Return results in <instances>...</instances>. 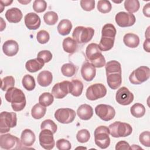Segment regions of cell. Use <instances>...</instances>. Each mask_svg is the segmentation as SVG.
<instances>
[{"label": "cell", "instance_id": "cell-34", "mask_svg": "<svg viewBox=\"0 0 150 150\" xmlns=\"http://www.w3.org/2000/svg\"><path fill=\"white\" fill-rule=\"evenodd\" d=\"M23 87L28 91L33 90L36 86L35 80L33 76L29 74H26L23 76L22 81Z\"/></svg>", "mask_w": 150, "mask_h": 150}, {"label": "cell", "instance_id": "cell-13", "mask_svg": "<svg viewBox=\"0 0 150 150\" xmlns=\"http://www.w3.org/2000/svg\"><path fill=\"white\" fill-rule=\"evenodd\" d=\"M115 20L119 26L125 28L134 25L136 19L134 14L122 11L116 14Z\"/></svg>", "mask_w": 150, "mask_h": 150}, {"label": "cell", "instance_id": "cell-19", "mask_svg": "<svg viewBox=\"0 0 150 150\" xmlns=\"http://www.w3.org/2000/svg\"><path fill=\"white\" fill-rule=\"evenodd\" d=\"M23 15L21 11L17 8H12L6 11L5 17L7 21L10 23H18L22 18Z\"/></svg>", "mask_w": 150, "mask_h": 150}, {"label": "cell", "instance_id": "cell-3", "mask_svg": "<svg viewBox=\"0 0 150 150\" xmlns=\"http://www.w3.org/2000/svg\"><path fill=\"white\" fill-rule=\"evenodd\" d=\"M94 35V30L91 27L79 26L74 29L72 36L76 43H86L90 41Z\"/></svg>", "mask_w": 150, "mask_h": 150}, {"label": "cell", "instance_id": "cell-18", "mask_svg": "<svg viewBox=\"0 0 150 150\" xmlns=\"http://www.w3.org/2000/svg\"><path fill=\"white\" fill-rule=\"evenodd\" d=\"M2 50L4 54L11 57L16 55L19 51L18 43L14 40H8L2 45Z\"/></svg>", "mask_w": 150, "mask_h": 150}, {"label": "cell", "instance_id": "cell-35", "mask_svg": "<svg viewBox=\"0 0 150 150\" xmlns=\"http://www.w3.org/2000/svg\"><path fill=\"white\" fill-rule=\"evenodd\" d=\"M124 5L125 9L131 13L137 12L140 7L139 2L138 0H126Z\"/></svg>", "mask_w": 150, "mask_h": 150}, {"label": "cell", "instance_id": "cell-2", "mask_svg": "<svg viewBox=\"0 0 150 150\" xmlns=\"http://www.w3.org/2000/svg\"><path fill=\"white\" fill-rule=\"evenodd\" d=\"M86 56L89 63L95 67L101 68L105 65V59L97 43H90L87 46Z\"/></svg>", "mask_w": 150, "mask_h": 150}, {"label": "cell", "instance_id": "cell-8", "mask_svg": "<svg viewBox=\"0 0 150 150\" xmlns=\"http://www.w3.org/2000/svg\"><path fill=\"white\" fill-rule=\"evenodd\" d=\"M21 140L16 136L10 134H2L0 137V146L1 148L10 150L21 148Z\"/></svg>", "mask_w": 150, "mask_h": 150}, {"label": "cell", "instance_id": "cell-9", "mask_svg": "<svg viewBox=\"0 0 150 150\" xmlns=\"http://www.w3.org/2000/svg\"><path fill=\"white\" fill-rule=\"evenodd\" d=\"M107 94V89L101 83H96L90 86L86 93L88 100L94 101L104 97Z\"/></svg>", "mask_w": 150, "mask_h": 150}, {"label": "cell", "instance_id": "cell-12", "mask_svg": "<svg viewBox=\"0 0 150 150\" xmlns=\"http://www.w3.org/2000/svg\"><path fill=\"white\" fill-rule=\"evenodd\" d=\"M53 133L49 129H42L39 134V140L40 146L45 149L50 150L54 148L55 142Z\"/></svg>", "mask_w": 150, "mask_h": 150}, {"label": "cell", "instance_id": "cell-33", "mask_svg": "<svg viewBox=\"0 0 150 150\" xmlns=\"http://www.w3.org/2000/svg\"><path fill=\"white\" fill-rule=\"evenodd\" d=\"M130 112L134 117L141 118L145 114V108L141 103H135L131 107Z\"/></svg>", "mask_w": 150, "mask_h": 150}, {"label": "cell", "instance_id": "cell-36", "mask_svg": "<svg viewBox=\"0 0 150 150\" xmlns=\"http://www.w3.org/2000/svg\"><path fill=\"white\" fill-rule=\"evenodd\" d=\"M53 101L54 98L53 94L48 92L42 93L39 97V103L45 107L50 105Z\"/></svg>", "mask_w": 150, "mask_h": 150}, {"label": "cell", "instance_id": "cell-27", "mask_svg": "<svg viewBox=\"0 0 150 150\" xmlns=\"http://www.w3.org/2000/svg\"><path fill=\"white\" fill-rule=\"evenodd\" d=\"M83 90V83L77 79L73 80L70 83V91L69 93L71 94L73 96L79 97L80 96Z\"/></svg>", "mask_w": 150, "mask_h": 150}, {"label": "cell", "instance_id": "cell-42", "mask_svg": "<svg viewBox=\"0 0 150 150\" xmlns=\"http://www.w3.org/2000/svg\"><path fill=\"white\" fill-rule=\"evenodd\" d=\"M90 138L89 131L86 129H82L79 131L76 134V139L80 143L87 142Z\"/></svg>", "mask_w": 150, "mask_h": 150}, {"label": "cell", "instance_id": "cell-30", "mask_svg": "<svg viewBox=\"0 0 150 150\" xmlns=\"http://www.w3.org/2000/svg\"><path fill=\"white\" fill-rule=\"evenodd\" d=\"M46 108L40 104H35L31 110V115L35 119L39 120L44 117L46 114Z\"/></svg>", "mask_w": 150, "mask_h": 150}, {"label": "cell", "instance_id": "cell-43", "mask_svg": "<svg viewBox=\"0 0 150 150\" xmlns=\"http://www.w3.org/2000/svg\"><path fill=\"white\" fill-rule=\"evenodd\" d=\"M47 8L46 2L44 0H35L33 4V9L37 13L44 12Z\"/></svg>", "mask_w": 150, "mask_h": 150}, {"label": "cell", "instance_id": "cell-54", "mask_svg": "<svg viewBox=\"0 0 150 150\" xmlns=\"http://www.w3.org/2000/svg\"><path fill=\"white\" fill-rule=\"evenodd\" d=\"M137 147L138 148H139V149H142L141 147L138 146V145H132V147H131V149H137Z\"/></svg>", "mask_w": 150, "mask_h": 150}, {"label": "cell", "instance_id": "cell-11", "mask_svg": "<svg viewBox=\"0 0 150 150\" xmlns=\"http://www.w3.org/2000/svg\"><path fill=\"white\" fill-rule=\"evenodd\" d=\"M96 115L102 120L108 121L114 118L115 115V109L110 105L99 104L95 108Z\"/></svg>", "mask_w": 150, "mask_h": 150}, {"label": "cell", "instance_id": "cell-22", "mask_svg": "<svg viewBox=\"0 0 150 150\" xmlns=\"http://www.w3.org/2000/svg\"><path fill=\"white\" fill-rule=\"evenodd\" d=\"M107 82L108 86L112 90L120 87L122 83L121 73H114L107 74Z\"/></svg>", "mask_w": 150, "mask_h": 150}, {"label": "cell", "instance_id": "cell-47", "mask_svg": "<svg viewBox=\"0 0 150 150\" xmlns=\"http://www.w3.org/2000/svg\"><path fill=\"white\" fill-rule=\"evenodd\" d=\"M80 6L86 11H91L95 8L94 0H81Z\"/></svg>", "mask_w": 150, "mask_h": 150}, {"label": "cell", "instance_id": "cell-20", "mask_svg": "<svg viewBox=\"0 0 150 150\" xmlns=\"http://www.w3.org/2000/svg\"><path fill=\"white\" fill-rule=\"evenodd\" d=\"M77 114L81 120H88L93 115V109L88 104H81L77 110Z\"/></svg>", "mask_w": 150, "mask_h": 150}, {"label": "cell", "instance_id": "cell-38", "mask_svg": "<svg viewBox=\"0 0 150 150\" xmlns=\"http://www.w3.org/2000/svg\"><path fill=\"white\" fill-rule=\"evenodd\" d=\"M61 71L64 76L71 77L75 74L76 67L72 63H65L62 66Z\"/></svg>", "mask_w": 150, "mask_h": 150}, {"label": "cell", "instance_id": "cell-10", "mask_svg": "<svg viewBox=\"0 0 150 150\" xmlns=\"http://www.w3.org/2000/svg\"><path fill=\"white\" fill-rule=\"evenodd\" d=\"M76 117L75 111L71 108H62L57 109L54 112V118L62 124L72 122Z\"/></svg>", "mask_w": 150, "mask_h": 150}, {"label": "cell", "instance_id": "cell-23", "mask_svg": "<svg viewBox=\"0 0 150 150\" xmlns=\"http://www.w3.org/2000/svg\"><path fill=\"white\" fill-rule=\"evenodd\" d=\"M45 63L39 58L29 60L25 64L26 70L30 73H35L40 70L44 66Z\"/></svg>", "mask_w": 150, "mask_h": 150}, {"label": "cell", "instance_id": "cell-50", "mask_svg": "<svg viewBox=\"0 0 150 150\" xmlns=\"http://www.w3.org/2000/svg\"><path fill=\"white\" fill-rule=\"evenodd\" d=\"M142 12H143L144 15L145 16H146L148 18H149L150 16V4L149 3H148L144 6Z\"/></svg>", "mask_w": 150, "mask_h": 150}, {"label": "cell", "instance_id": "cell-7", "mask_svg": "<svg viewBox=\"0 0 150 150\" xmlns=\"http://www.w3.org/2000/svg\"><path fill=\"white\" fill-rule=\"evenodd\" d=\"M150 76V69L147 66H140L129 75V81L133 84H140L146 81Z\"/></svg>", "mask_w": 150, "mask_h": 150}, {"label": "cell", "instance_id": "cell-4", "mask_svg": "<svg viewBox=\"0 0 150 150\" xmlns=\"http://www.w3.org/2000/svg\"><path fill=\"white\" fill-rule=\"evenodd\" d=\"M108 129L110 134L114 138L128 137L132 132V128L129 124L120 121H116L111 124Z\"/></svg>", "mask_w": 150, "mask_h": 150}, {"label": "cell", "instance_id": "cell-1", "mask_svg": "<svg viewBox=\"0 0 150 150\" xmlns=\"http://www.w3.org/2000/svg\"><path fill=\"white\" fill-rule=\"evenodd\" d=\"M6 100L11 103V107L15 111H22L25 107L26 101L23 92L16 87L9 89L5 95Z\"/></svg>", "mask_w": 150, "mask_h": 150}, {"label": "cell", "instance_id": "cell-25", "mask_svg": "<svg viewBox=\"0 0 150 150\" xmlns=\"http://www.w3.org/2000/svg\"><path fill=\"white\" fill-rule=\"evenodd\" d=\"M123 42L127 47L135 48L139 44V38L136 34L128 33L124 35L123 38Z\"/></svg>", "mask_w": 150, "mask_h": 150}, {"label": "cell", "instance_id": "cell-52", "mask_svg": "<svg viewBox=\"0 0 150 150\" xmlns=\"http://www.w3.org/2000/svg\"><path fill=\"white\" fill-rule=\"evenodd\" d=\"M0 2L1 4V6H6L10 5L13 2V1H9V0L3 1V0H1Z\"/></svg>", "mask_w": 150, "mask_h": 150}, {"label": "cell", "instance_id": "cell-26", "mask_svg": "<svg viewBox=\"0 0 150 150\" xmlns=\"http://www.w3.org/2000/svg\"><path fill=\"white\" fill-rule=\"evenodd\" d=\"M72 28L71 22L69 19H62L57 25V29L59 33L62 36H66L70 33Z\"/></svg>", "mask_w": 150, "mask_h": 150}, {"label": "cell", "instance_id": "cell-24", "mask_svg": "<svg viewBox=\"0 0 150 150\" xmlns=\"http://www.w3.org/2000/svg\"><path fill=\"white\" fill-rule=\"evenodd\" d=\"M53 80V76L50 71L44 70L41 71L37 77L38 84L42 87H47L49 86Z\"/></svg>", "mask_w": 150, "mask_h": 150}, {"label": "cell", "instance_id": "cell-41", "mask_svg": "<svg viewBox=\"0 0 150 150\" xmlns=\"http://www.w3.org/2000/svg\"><path fill=\"white\" fill-rule=\"evenodd\" d=\"M40 128L41 129H47L50 130L53 134L56 133L57 131V125L54 123L53 121L50 119H47L46 120H44L40 125Z\"/></svg>", "mask_w": 150, "mask_h": 150}, {"label": "cell", "instance_id": "cell-16", "mask_svg": "<svg viewBox=\"0 0 150 150\" xmlns=\"http://www.w3.org/2000/svg\"><path fill=\"white\" fill-rule=\"evenodd\" d=\"M24 21L26 26L30 30H36L38 29L41 23L40 17L38 14L33 12L27 13L25 16Z\"/></svg>", "mask_w": 150, "mask_h": 150}, {"label": "cell", "instance_id": "cell-28", "mask_svg": "<svg viewBox=\"0 0 150 150\" xmlns=\"http://www.w3.org/2000/svg\"><path fill=\"white\" fill-rule=\"evenodd\" d=\"M63 50L70 54L74 53L77 49V43L71 38L67 37L64 39L62 43Z\"/></svg>", "mask_w": 150, "mask_h": 150}, {"label": "cell", "instance_id": "cell-39", "mask_svg": "<svg viewBox=\"0 0 150 150\" xmlns=\"http://www.w3.org/2000/svg\"><path fill=\"white\" fill-rule=\"evenodd\" d=\"M15 79L11 76H6L1 79V89L2 91H8L14 87Z\"/></svg>", "mask_w": 150, "mask_h": 150}, {"label": "cell", "instance_id": "cell-51", "mask_svg": "<svg viewBox=\"0 0 150 150\" xmlns=\"http://www.w3.org/2000/svg\"><path fill=\"white\" fill-rule=\"evenodd\" d=\"M144 49L148 53L150 52V39H146L143 44Z\"/></svg>", "mask_w": 150, "mask_h": 150}, {"label": "cell", "instance_id": "cell-46", "mask_svg": "<svg viewBox=\"0 0 150 150\" xmlns=\"http://www.w3.org/2000/svg\"><path fill=\"white\" fill-rule=\"evenodd\" d=\"M140 143L146 147L150 146V132L148 131L142 132L139 137Z\"/></svg>", "mask_w": 150, "mask_h": 150}, {"label": "cell", "instance_id": "cell-32", "mask_svg": "<svg viewBox=\"0 0 150 150\" xmlns=\"http://www.w3.org/2000/svg\"><path fill=\"white\" fill-rule=\"evenodd\" d=\"M117 30L115 26L111 23H107L104 25L101 30V36L105 38H115Z\"/></svg>", "mask_w": 150, "mask_h": 150}, {"label": "cell", "instance_id": "cell-53", "mask_svg": "<svg viewBox=\"0 0 150 150\" xmlns=\"http://www.w3.org/2000/svg\"><path fill=\"white\" fill-rule=\"evenodd\" d=\"M18 1V2H19V3H21V4H28V3H29V2H31V1L30 0H29V1Z\"/></svg>", "mask_w": 150, "mask_h": 150}, {"label": "cell", "instance_id": "cell-37", "mask_svg": "<svg viewBox=\"0 0 150 150\" xmlns=\"http://www.w3.org/2000/svg\"><path fill=\"white\" fill-rule=\"evenodd\" d=\"M45 22L49 25H54L58 21V15L54 11H48L43 16Z\"/></svg>", "mask_w": 150, "mask_h": 150}, {"label": "cell", "instance_id": "cell-48", "mask_svg": "<svg viewBox=\"0 0 150 150\" xmlns=\"http://www.w3.org/2000/svg\"><path fill=\"white\" fill-rule=\"evenodd\" d=\"M37 57L43 60L45 63L50 62L52 60V54L49 50H41L38 53Z\"/></svg>", "mask_w": 150, "mask_h": 150}, {"label": "cell", "instance_id": "cell-14", "mask_svg": "<svg viewBox=\"0 0 150 150\" xmlns=\"http://www.w3.org/2000/svg\"><path fill=\"white\" fill-rule=\"evenodd\" d=\"M134 98V94L125 87H121L116 93L115 100L120 105H129L133 101Z\"/></svg>", "mask_w": 150, "mask_h": 150}, {"label": "cell", "instance_id": "cell-17", "mask_svg": "<svg viewBox=\"0 0 150 150\" xmlns=\"http://www.w3.org/2000/svg\"><path fill=\"white\" fill-rule=\"evenodd\" d=\"M96 74V67L89 62H85L81 68V74L84 80L90 81L93 80Z\"/></svg>", "mask_w": 150, "mask_h": 150}, {"label": "cell", "instance_id": "cell-29", "mask_svg": "<svg viewBox=\"0 0 150 150\" xmlns=\"http://www.w3.org/2000/svg\"><path fill=\"white\" fill-rule=\"evenodd\" d=\"M105 69L106 75L114 73H121V64L116 60H111L108 62L105 65Z\"/></svg>", "mask_w": 150, "mask_h": 150}, {"label": "cell", "instance_id": "cell-6", "mask_svg": "<svg viewBox=\"0 0 150 150\" xmlns=\"http://www.w3.org/2000/svg\"><path fill=\"white\" fill-rule=\"evenodd\" d=\"M17 124L16 114L13 112L3 111L0 114V128L1 134H5L10 131L11 128Z\"/></svg>", "mask_w": 150, "mask_h": 150}, {"label": "cell", "instance_id": "cell-40", "mask_svg": "<svg viewBox=\"0 0 150 150\" xmlns=\"http://www.w3.org/2000/svg\"><path fill=\"white\" fill-rule=\"evenodd\" d=\"M112 8L111 4L109 1L100 0L97 3V9L99 12L103 13H108Z\"/></svg>", "mask_w": 150, "mask_h": 150}, {"label": "cell", "instance_id": "cell-21", "mask_svg": "<svg viewBox=\"0 0 150 150\" xmlns=\"http://www.w3.org/2000/svg\"><path fill=\"white\" fill-rule=\"evenodd\" d=\"M36 140L34 132L29 129H24L21 135V141L22 145L25 146H32Z\"/></svg>", "mask_w": 150, "mask_h": 150}, {"label": "cell", "instance_id": "cell-15", "mask_svg": "<svg viewBox=\"0 0 150 150\" xmlns=\"http://www.w3.org/2000/svg\"><path fill=\"white\" fill-rule=\"evenodd\" d=\"M70 83L66 80L55 84L52 89V94L57 99L63 98L69 93Z\"/></svg>", "mask_w": 150, "mask_h": 150}, {"label": "cell", "instance_id": "cell-31", "mask_svg": "<svg viewBox=\"0 0 150 150\" xmlns=\"http://www.w3.org/2000/svg\"><path fill=\"white\" fill-rule=\"evenodd\" d=\"M115 38L102 37L100 41L98 46L101 51H108L112 48L114 44Z\"/></svg>", "mask_w": 150, "mask_h": 150}, {"label": "cell", "instance_id": "cell-45", "mask_svg": "<svg viewBox=\"0 0 150 150\" xmlns=\"http://www.w3.org/2000/svg\"><path fill=\"white\" fill-rule=\"evenodd\" d=\"M56 147L59 150H69L71 148V143L66 139H59L56 141Z\"/></svg>", "mask_w": 150, "mask_h": 150}, {"label": "cell", "instance_id": "cell-49", "mask_svg": "<svg viewBox=\"0 0 150 150\" xmlns=\"http://www.w3.org/2000/svg\"><path fill=\"white\" fill-rule=\"evenodd\" d=\"M116 150H121V149H131V146L129 144L125 141H120L118 142L115 145Z\"/></svg>", "mask_w": 150, "mask_h": 150}, {"label": "cell", "instance_id": "cell-44", "mask_svg": "<svg viewBox=\"0 0 150 150\" xmlns=\"http://www.w3.org/2000/svg\"><path fill=\"white\" fill-rule=\"evenodd\" d=\"M36 39L39 43L45 44L49 40L50 35L47 31L41 30L38 32L36 35Z\"/></svg>", "mask_w": 150, "mask_h": 150}, {"label": "cell", "instance_id": "cell-5", "mask_svg": "<svg viewBox=\"0 0 150 150\" xmlns=\"http://www.w3.org/2000/svg\"><path fill=\"white\" fill-rule=\"evenodd\" d=\"M110 131L107 127L101 125L94 130V141L97 146L101 149H105L110 145Z\"/></svg>", "mask_w": 150, "mask_h": 150}]
</instances>
